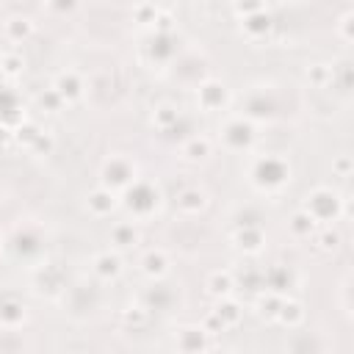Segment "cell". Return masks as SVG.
<instances>
[{"label":"cell","mask_w":354,"mask_h":354,"mask_svg":"<svg viewBox=\"0 0 354 354\" xmlns=\"http://www.w3.org/2000/svg\"><path fill=\"white\" fill-rule=\"evenodd\" d=\"M252 180L257 183L260 191L274 194V191H279L282 185L290 183V163L282 160V158H274V155L257 158L254 166H252Z\"/></svg>","instance_id":"1"},{"label":"cell","mask_w":354,"mask_h":354,"mask_svg":"<svg viewBox=\"0 0 354 354\" xmlns=\"http://www.w3.org/2000/svg\"><path fill=\"white\" fill-rule=\"evenodd\" d=\"M304 210L321 221V224H329V221H337V216L343 213V199L337 194H332L329 188H315L307 202H304Z\"/></svg>","instance_id":"2"},{"label":"cell","mask_w":354,"mask_h":354,"mask_svg":"<svg viewBox=\"0 0 354 354\" xmlns=\"http://www.w3.org/2000/svg\"><path fill=\"white\" fill-rule=\"evenodd\" d=\"M100 174H102V185L105 188L119 191V188H127L136 180V163L127 155H111V158H105Z\"/></svg>","instance_id":"3"},{"label":"cell","mask_w":354,"mask_h":354,"mask_svg":"<svg viewBox=\"0 0 354 354\" xmlns=\"http://www.w3.org/2000/svg\"><path fill=\"white\" fill-rule=\"evenodd\" d=\"M227 100H230L227 86L218 83V80H207V83H202V86L196 88V102H199V108H205V111H221V108L227 105Z\"/></svg>","instance_id":"4"},{"label":"cell","mask_w":354,"mask_h":354,"mask_svg":"<svg viewBox=\"0 0 354 354\" xmlns=\"http://www.w3.org/2000/svg\"><path fill=\"white\" fill-rule=\"evenodd\" d=\"M207 207V191L199 185H188L177 194V210L183 216H199Z\"/></svg>","instance_id":"5"},{"label":"cell","mask_w":354,"mask_h":354,"mask_svg":"<svg viewBox=\"0 0 354 354\" xmlns=\"http://www.w3.org/2000/svg\"><path fill=\"white\" fill-rule=\"evenodd\" d=\"M116 207H119L116 191H111V188H105V185H97V188L88 194V213H91L94 218H105V216H111Z\"/></svg>","instance_id":"6"},{"label":"cell","mask_w":354,"mask_h":354,"mask_svg":"<svg viewBox=\"0 0 354 354\" xmlns=\"http://www.w3.org/2000/svg\"><path fill=\"white\" fill-rule=\"evenodd\" d=\"M91 271L97 279L102 282H113L119 274H122V257L116 252H100L94 260H91Z\"/></svg>","instance_id":"7"},{"label":"cell","mask_w":354,"mask_h":354,"mask_svg":"<svg viewBox=\"0 0 354 354\" xmlns=\"http://www.w3.org/2000/svg\"><path fill=\"white\" fill-rule=\"evenodd\" d=\"M53 88L58 91V97L64 100V102H77L80 97H83V80H80V75L77 72H61L55 80H53Z\"/></svg>","instance_id":"8"},{"label":"cell","mask_w":354,"mask_h":354,"mask_svg":"<svg viewBox=\"0 0 354 354\" xmlns=\"http://www.w3.org/2000/svg\"><path fill=\"white\" fill-rule=\"evenodd\" d=\"M210 337L213 335L205 326H185L177 335V348H183V351H202V348H210L213 346Z\"/></svg>","instance_id":"9"},{"label":"cell","mask_w":354,"mask_h":354,"mask_svg":"<svg viewBox=\"0 0 354 354\" xmlns=\"http://www.w3.org/2000/svg\"><path fill=\"white\" fill-rule=\"evenodd\" d=\"M33 30H36L33 19H30V17H22V14H17V17H8V19L3 22V36H6L8 41H14V44H22V41H28V39L33 36Z\"/></svg>","instance_id":"10"},{"label":"cell","mask_w":354,"mask_h":354,"mask_svg":"<svg viewBox=\"0 0 354 354\" xmlns=\"http://www.w3.org/2000/svg\"><path fill=\"white\" fill-rule=\"evenodd\" d=\"M138 266H141L144 277H149V279H163V277L169 274V254H166L163 249H147Z\"/></svg>","instance_id":"11"},{"label":"cell","mask_w":354,"mask_h":354,"mask_svg":"<svg viewBox=\"0 0 354 354\" xmlns=\"http://www.w3.org/2000/svg\"><path fill=\"white\" fill-rule=\"evenodd\" d=\"M28 321V307L19 299L0 301V326L3 329H19Z\"/></svg>","instance_id":"12"},{"label":"cell","mask_w":354,"mask_h":354,"mask_svg":"<svg viewBox=\"0 0 354 354\" xmlns=\"http://www.w3.org/2000/svg\"><path fill=\"white\" fill-rule=\"evenodd\" d=\"M210 152H213V144H210L207 136H191V138H185V144L180 147V155H183V160H188V163H199V160H205Z\"/></svg>","instance_id":"13"},{"label":"cell","mask_w":354,"mask_h":354,"mask_svg":"<svg viewBox=\"0 0 354 354\" xmlns=\"http://www.w3.org/2000/svg\"><path fill=\"white\" fill-rule=\"evenodd\" d=\"M232 241H235V246L238 249H243L246 254H257L260 249H263V243H266V238H263V232L257 230V227H243V230H238L235 235H232Z\"/></svg>","instance_id":"14"},{"label":"cell","mask_w":354,"mask_h":354,"mask_svg":"<svg viewBox=\"0 0 354 354\" xmlns=\"http://www.w3.org/2000/svg\"><path fill=\"white\" fill-rule=\"evenodd\" d=\"M205 288H207V293H210L213 299H224V296H232L235 279H232V274H230L227 268H224V271H213V274L207 277Z\"/></svg>","instance_id":"15"},{"label":"cell","mask_w":354,"mask_h":354,"mask_svg":"<svg viewBox=\"0 0 354 354\" xmlns=\"http://www.w3.org/2000/svg\"><path fill=\"white\" fill-rule=\"evenodd\" d=\"M274 321H279V324H285V326H290V329H296L301 321H304V307H301V301H296V299H282V304H279V310H277V318Z\"/></svg>","instance_id":"16"},{"label":"cell","mask_w":354,"mask_h":354,"mask_svg":"<svg viewBox=\"0 0 354 354\" xmlns=\"http://www.w3.org/2000/svg\"><path fill=\"white\" fill-rule=\"evenodd\" d=\"M111 241H113L119 249H130V246H136V243L141 241V232L136 230L133 221H119V224L111 227Z\"/></svg>","instance_id":"17"},{"label":"cell","mask_w":354,"mask_h":354,"mask_svg":"<svg viewBox=\"0 0 354 354\" xmlns=\"http://www.w3.org/2000/svg\"><path fill=\"white\" fill-rule=\"evenodd\" d=\"M224 138H227L230 147L235 144V149H243V147H249V141H252V127H249L243 119H232V122L224 127Z\"/></svg>","instance_id":"18"},{"label":"cell","mask_w":354,"mask_h":354,"mask_svg":"<svg viewBox=\"0 0 354 354\" xmlns=\"http://www.w3.org/2000/svg\"><path fill=\"white\" fill-rule=\"evenodd\" d=\"M216 315L224 321V326H227V329H232V326H238V324H241L243 310H241V304H238L232 296H224V299H218V304H216Z\"/></svg>","instance_id":"19"},{"label":"cell","mask_w":354,"mask_h":354,"mask_svg":"<svg viewBox=\"0 0 354 354\" xmlns=\"http://www.w3.org/2000/svg\"><path fill=\"white\" fill-rule=\"evenodd\" d=\"M243 19H246L243 22V30H246L249 39H260V36H266L271 30V17L266 11H254V14L243 17Z\"/></svg>","instance_id":"20"},{"label":"cell","mask_w":354,"mask_h":354,"mask_svg":"<svg viewBox=\"0 0 354 354\" xmlns=\"http://www.w3.org/2000/svg\"><path fill=\"white\" fill-rule=\"evenodd\" d=\"M282 299H285V296H282L279 290H271V288H268L266 293L257 296V304H254V307H257V313H260L263 318L274 321V318H277V310H279V304H282Z\"/></svg>","instance_id":"21"},{"label":"cell","mask_w":354,"mask_h":354,"mask_svg":"<svg viewBox=\"0 0 354 354\" xmlns=\"http://www.w3.org/2000/svg\"><path fill=\"white\" fill-rule=\"evenodd\" d=\"M177 119H180V111L171 105V102H160L158 108H155V113H152V124L158 127V130H171L174 124H177Z\"/></svg>","instance_id":"22"},{"label":"cell","mask_w":354,"mask_h":354,"mask_svg":"<svg viewBox=\"0 0 354 354\" xmlns=\"http://www.w3.org/2000/svg\"><path fill=\"white\" fill-rule=\"evenodd\" d=\"M315 218L301 207V210H296L293 213V218H290V232L296 235V238H310L313 232H315Z\"/></svg>","instance_id":"23"},{"label":"cell","mask_w":354,"mask_h":354,"mask_svg":"<svg viewBox=\"0 0 354 354\" xmlns=\"http://www.w3.org/2000/svg\"><path fill=\"white\" fill-rule=\"evenodd\" d=\"M304 75H307V80H310L313 86L324 88V86L332 80V66H329V64H310Z\"/></svg>","instance_id":"24"},{"label":"cell","mask_w":354,"mask_h":354,"mask_svg":"<svg viewBox=\"0 0 354 354\" xmlns=\"http://www.w3.org/2000/svg\"><path fill=\"white\" fill-rule=\"evenodd\" d=\"M158 6L155 3H138L136 8H133V17H136V22H141V25H155V19H158Z\"/></svg>","instance_id":"25"},{"label":"cell","mask_w":354,"mask_h":354,"mask_svg":"<svg viewBox=\"0 0 354 354\" xmlns=\"http://www.w3.org/2000/svg\"><path fill=\"white\" fill-rule=\"evenodd\" d=\"M122 318H124L127 324H133V326H144V324L149 321V310L141 307V304H130V307L122 310Z\"/></svg>","instance_id":"26"},{"label":"cell","mask_w":354,"mask_h":354,"mask_svg":"<svg viewBox=\"0 0 354 354\" xmlns=\"http://www.w3.org/2000/svg\"><path fill=\"white\" fill-rule=\"evenodd\" d=\"M22 58L17 55V53H6L3 55V64H0V75H6V77H17V75H22Z\"/></svg>","instance_id":"27"},{"label":"cell","mask_w":354,"mask_h":354,"mask_svg":"<svg viewBox=\"0 0 354 354\" xmlns=\"http://www.w3.org/2000/svg\"><path fill=\"white\" fill-rule=\"evenodd\" d=\"M351 19H354V14H351V11H346V14H340V19H337V25H335V30H337V36H340V41H343V44H351V41H354Z\"/></svg>","instance_id":"28"},{"label":"cell","mask_w":354,"mask_h":354,"mask_svg":"<svg viewBox=\"0 0 354 354\" xmlns=\"http://www.w3.org/2000/svg\"><path fill=\"white\" fill-rule=\"evenodd\" d=\"M53 147H55V138H53L50 133H44V130H41V133H39V136L33 138V144H30L28 149H30V155H41V152L47 155V152H50Z\"/></svg>","instance_id":"29"},{"label":"cell","mask_w":354,"mask_h":354,"mask_svg":"<svg viewBox=\"0 0 354 354\" xmlns=\"http://www.w3.org/2000/svg\"><path fill=\"white\" fill-rule=\"evenodd\" d=\"M337 243H340V235H337L332 227H326V230L318 235V249H324V252H332V249H337Z\"/></svg>","instance_id":"30"},{"label":"cell","mask_w":354,"mask_h":354,"mask_svg":"<svg viewBox=\"0 0 354 354\" xmlns=\"http://www.w3.org/2000/svg\"><path fill=\"white\" fill-rule=\"evenodd\" d=\"M202 326L210 332V335H218V332H227V326H224V321L216 315V310H210L207 315H205V321H202Z\"/></svg>","instance_id":"31"},{"label":"cell","mask_w":354,"mask_h":354,"mask_svg":"<svg viewBox=\"0 0 354 354\" xmlns=\"http://www.w3.org/2000/svg\"><path fill=\"white\" fill-rule=\"evenodd\" d=\"M235 11L243 14V17H249L254 11H263V0H235Z\"/></svg>","instance_id":"32"},{"label":"cell","mask_w":354,"mask_h":354,"mask_svg":"<svg viewBox=\"0 0 354 354\" xmlns=\"http://www.w3.org/2000/svg\"><path fill=\"white\" fill-rule=\"evenodd\" d=\"M44 3H47V8L55 11V14H66V11H72V8L77 6V0H44Z\"/></svg>","instance_id":"33"},{"label":"cell","mask_w":354,"mask_h":354,"mask_svg":"<svg viewBox=\"0 0 354 354\" xmlns=\"http://www.w3.org/2000/svg\"><path fill=\"white\" fill-rule=\"evenodd\" d=\"M332 169L337 171V177H348V174H351V158H348V155H340V158L332 163Z\"/></svg>","instance_id":"34"},{"label":"cell","mask_w":354,"mask_h":354,"mask_svg":"<svg viewBox=\"0 0 354 354\" xmlns=\"http://www.w3.org/2000/svg\"><path fill=\"white\" fill-rule=\"evenodd\" d=\"M155 30H158V33L171 30V17H169V14H158V19H155Z\"/></svg>","instance_id":"35"},{"label":"cell","mask_w":354,"mask_h":354,"mask_svg":"<svg viewBox=\"0 0 354 354\" xmlns=\"http://www.w3.org/2000/svg\"><path fill=\"white\" fill-rule=\"evenodd\" d=\"M3 55H6V53H3V50H0V64H3Z\"/></svg>","instance_id":"36"},{"label":"cell","mask_w":354,"mask_h":354,"mask_svg":"<svg viewBox=\"0 0 354 354\" xmlns=\"http://www.w3.org/2000/svg\"><path fill=\"white\" fill-rule=\"evenodd\" d=\"M0 254H3V241H0Z\"/></svg>","instance_id":"37"},{"label":"cell","mask_w":354,"mask_h":354,"mask_svg":"<svg viewBox=\"0 0 354 354\" xmlns=\"http://www.w3.org/2000/svg\"><path fill=\"white\" fill-rule=\"evenodd\" d=\"M0 205H3V196H0Z\"/></svg>","instance_id":"38"}]
</instances>
